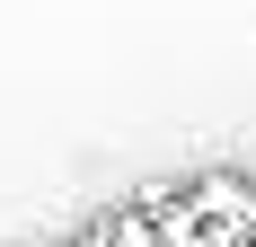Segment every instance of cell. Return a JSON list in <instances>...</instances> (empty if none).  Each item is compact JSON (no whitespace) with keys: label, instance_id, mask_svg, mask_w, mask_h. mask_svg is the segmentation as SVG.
Segmentation results:
<instances>
[{"label":"cell","instance_id":"6da1fadb","mask_svg":"<svg viewBox=\"0 0 256 247\" xmlns=\"http://www.w3.org/2000/svg\"><path fill=\"white\" fill-rule=\"evenodd\" d=\"M186 194L204 203V221H221V230H238V221H248V203H256V186H248V176H194Z\"/></svg>","mask_w":256,"mask_h":247}]
</instances>
